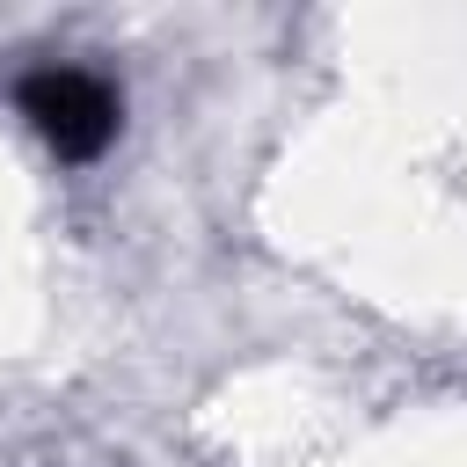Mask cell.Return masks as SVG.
<instances>
[{
	"mask_svg": "<svg viewBox=\"0 0 467 467\" xmlns=\"http://www.w3.org/2000/svg\"><path fill=\"white\" fill-rule=\"evenodd\" d=\"M22 117L36 124V139L58 161H95L117 139V95L109 80L80 73V66H44L22 80Z\"/></svg>",
	"mask_w": 467,
	"mask_h": 467,
	"instance_id": "1",
	"label": "cell"
}]
</instances>
